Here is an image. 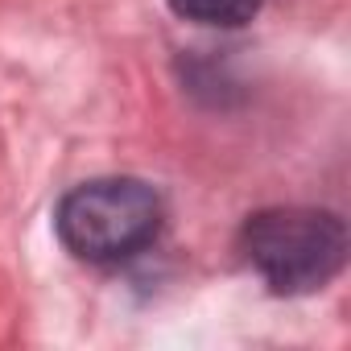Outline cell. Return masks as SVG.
I'll return each mask as SVG.
<instances>
[{
    "label": "cell",
    "instance_id": "cell-1",
    "mask_svg": "<svg viewBox=\"0 0 351 351\" xmlns=\"http://www.w3.org/2000/svg\"><path fill=\"white\" fill-rule=\"evenodd\" d=\"M244 256L273 293L298 298L339 277L347 228L326 207H269L244 223Z\"/></svg>",
    "mask_w": 351,
    "mask_h": 351
},
{
    "label": "cell",
    "instance_id": "cell-2",
    "mask_svg": "<svg viewBox=\"0 0 351 351\" xmlns=\"http://www.w3.org/2000/svg\"><path fill=\"white\" fill-rule=\"evenodd\" d=\"M161 195L141 178H95L75 186L54 215L58 240L91 265H116L149 248L161 232Z\"/></svg>",
    "mask_w": 351,
    "mask_h": 351
},
{
    "label": "cell",
    "instance_id": "cell-3",
    "mask_svg": "<svg viewBox=\"0 0 351 351\" xmlns=\"http://www.w3.org/2000/svg\"><path fill=\"white\" fill-rule=\"evenodd\" d=\"M265 0H169V9L182 21L215 25V29H240L261 13Z\"/></svg>",
    "mask_w": 351,
    "mask_h": 351
}]
</instances>
